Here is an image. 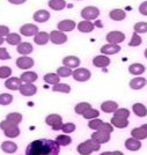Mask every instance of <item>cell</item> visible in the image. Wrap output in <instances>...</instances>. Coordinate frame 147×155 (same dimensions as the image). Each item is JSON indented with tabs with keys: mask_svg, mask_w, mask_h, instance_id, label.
Wrapping results in <instances>:
<instances>
[{
	"mask_svg": "<svg viewBox=\"0 0 147 155\" xmlns=\"http://www.w3.org/2000/svg\"><path fill=\"white\" fill-rule=\"evenodd\" d=\"M60 146L51 139H38L32 141L26 148V155H58Z\"/></svg>",
	"mask_w": 147,
	"mask_h": 155,
	"instance_id": "cell-1",
	"label": "cell"
},
{
	"mask_svg": "<svg viewBox=\"0 0 147 155\" xmlns=\"http://www.w3.org/2000/svg\"><path fill=\"white\" fill-rule=\"evenodd\" d=\"M101 148V145L99 142L94 141L93 139L86 140L82 143H80L78 146V153L80 155H90L93 152H97Z\"/></svg>",
	"mask_w": 147,
	"mask_h": 155,
	"instance_id": "cell-2",
	"label": "cell"
},
{
	"mask_svg": "<svg viewBox=\"0 0 147 155\" xmlns=\"http://www.w3.org/2000/svg\"><path fill=\"white\" fill-rule=\"evenodd\" d=\"M0 129L4 131L5 136L8 138H16L20 136V129L18 125L9 123L8 120H2L0 122Z\"/></svg>",
	"mask_w": 147,
	"mask_h": 155,
	"instance_id": "cell-3",
	"label": "cell"
},
{
	"mask_svg": "<svg viewBox=\"0 0 147 155\" xmlns=\"http://www.w3.org/2000/svg\"><path fill=\"white\" fill-rule=\"evenodd\" d=\"M45 123L48 124L49 126H51L52 130L55 131H59L63 127V118L60 115H57V114H51L45 118Z\"/></svg>",
	"mask_w": 147,
	"mask_h": 155,
	"instance_id": "cell-4",
	"label": "cell"
},
{
	"mask_svg": "<svg viewBox=\"0 0 147 155\" xmlns=\"http://www.w3.org/2000/svg\"><path fill=\"white\" fill-rule=\"evenodd\" d=\"M99 15H100V9L94 6H87L81 11V18L87 21L97 19Z\"/></svg>",
	"mask_w": 147,
	"mask_h": 155,
	"instance_id": "cell-5",
	"label": "cell"
},
{
	"mask_svg": "<svg viewBox=\"0 0 147 155\" xmlns=\"http://www.w3.org/2000/svg\"><path fill=\"white\" fill-rule=\"evenodd\" d=\"M72 77L75 81H79V82H85V81H88L92 77V73H90L89 70L87 68H77L74 70V72L72 73Z\"/></svg>",
	"mask_w": 147,
	"mask_h": 155,
	"instance_id": "cell-6",
	"label": "cell"
},
{
	"mask_svg": "<svg viewBox=\"0 0 147 155\" xmlns=\"http://www.w3.org/2000/svg\"><path fill=\"white\" fill-rule=\"evenodd\" d=\"M105 39L110 44H119L123 41H125V34L118 31V30H114V31H110L107 34Z\"/></svg>",
	"mask_w": 147,
	"mask_h": 155,
	"instance_id": "cell-7",
	"label": "cell"
},
{
	"mask_svg": "<svg viewBox=\"0 0 147 155\" xmlns=\"http://www.w3.org/2000/svg\"><path fill=\"white\" fill-rule=\"evenodd\" d=\"M49 37H50V42H52L53 44L56 45H60V44H64L67 42V36L65 32H62L59 30H53L49 34Z\"/></svg>",
	"mask_w": 147,
	"mask_h": 155,
	"instance_id": "cell-8",
	"label": "cell"
},
{
	"mask_svg": "<svg viewBox=\"0 0 147 155\" xmlns=\"http://www.w3.org/2000/svg\"><path fill=\"white\" fill-rule=\"evenodd\" d=\"M39 31L38 27L36 25H32V23H26L20 28V34L27 36V37H30V36H35L37 32Z\"/></svg>",
	"mask_w": 147,
	"mask_h": 155,
	"instance_id": "cell-9",
	"label": "cell"
},
{
	"mask_svg": "<svg viewBox=\"0 0 147 155\" xmlns=\"http://www.w3.org/2000/svg\"><path fill=\"white\" fill-rule=\"evenodd\" d=\"M34 59L28 57V56H22L16 59V66L21 68V70H28V68H32L34 66Z\"/></svg>",
	"mask_w": 147,
	"mask_h": 155,
	"instance_id": "cell-10",
	"label": "cell"
},
{
	"mask_svg": "<svg viewBox=\"0 0 147 155\" xmlns=\"http://www.w3.org/2000/svg\"><path fill=\"white\" fill-rule=\"evenodd\" d=\"M75 28V22L73 20H62L58 23V30L62 32H70L74 30Z\"/></svg>",
	"mask_w": 147,
	"mask_h": 155,
	"instance_id": "cell-11",
	"label": "cell"
},
{
	"mask_svg": "<svg viewBox=\"0 0 147 155\" xmlns=\"http://www.w3.org/2000/svg\"><path fill=\"white\" fill-rule=\"evenodd\" d=\"M19 91L23 96H32L37 93V87L32 84H21Z\"/></svg>",
	"mask_w": 147,
	"mask_h": 155,
	"instance_id": "cell-12",
	"label": "cell"
},
{
	"mask_svg": "<svg viewBox=\"0 0 147 155\" xmlns=\"http://www.w3.org/2000/svg\"><path fill=\"white\" fill-rule=\"evenodd\" d=\"M21 84H22L21 79L16 77L8 78L5 81V87H6L7 89H9V91H19Z\"/></svg>",
	"mask_w": 147,
	"mask_h": 155,
	"instance_id": "cell-13",
	"label": "cell"
},
{
	"mask_svg": "<svg viewBox=\"0 0 147 155\" xmlns=\"http://www.w3.org/2000/svg\"><path fill=\"white\" fill-rule=\"evenodd\" d=\"M132 138L137 139V140H142L147 138V124H144L140 127H135L131 131Z\"/></svg>",
	"mask_w": 147,
	"mask_h": 155,
	"instance_id": "cell-14",
	"label": "cell"
},
{
	"mask_svg": "<svg viewBox=\"0 0 147 155\" xmlns=\"http://www.w3.org/2000/svg\"><path fill=\"white\" fill-rule=\"evenodd\" d=\"M92 139L94 141L99 142L100 145L101 143H105V142H108L110 140V133L103 132V131H97V132L92 134Z\"/></svg>",
	"mask_w": 147,
	"mask_h": 155,
	"instance_id": "cell-15",
	"label": "cell"
},
{
	"mask_svg": "<svg viewBox=\"0 0 147 155\" xmlns=\"http://www.w3.org/2000/svg\"><path fill=\"white\" fill-rule=\"evenodd\" d=\"M32 19L35 22H39V23H44L48 20L50 19V13L45 9H39L37 12H35L32 15Z\"/></svg>",
	"mask_w": 147,
	"mask_h": 155,
	"instance_id": "cell-16",
	"label": "cell"
},
{
	"mask_svg": "<svg viewBox=\"0 0 147 155\" xmlns=\"http://www.w3.org/2000/svg\"><path fill=\"white\" fill-rule=\"evenodd\" d=\"M93 64H94V66L99 67V68H104V67H108L110 65V59L105 54L96 56L95 58L93 59Z\"/></svg>",
	"mask_w": 147,
	"mask_h": 155,
	"instance_id": "cell-17",
	"label": "cell"
},
{
	"mask_svg": "<svg viewBox=\"0 0 147 155\" xmlns=\"http://www.w3.org/2000/svg\"><path fill=\"white\" fill-rule=\"evenodd\" d=\"M121 51V46L118 44H105V45H102L101 48V52L105 56H109V54H116Z\"/></svg>",
	"mask_w": 147,
	"mask_h": 155,
	"instance_id": "cell-18",
	"label": "cell"
},
{
	"mask_svg": "<svg viewBox=\"0 0 147 155\" xmlns=\"http://www.w3.org/2000/svg\"><path fill=\"white\" fill-rule=\"evenodd\" d=\"M63 64H64V66L68 67L71 70L72 68H77L80 65V59L75 57V56H67V57H65L63 59Z\"/></svg>",
	"mask_w": 147,
	"mask_h": 155,
	"instance_id": "cell-19",
	"label": "cell"
},
{
	"mask_svg": "<svg viewBox=\"0 0 147 155\" xmlns=\"http://www.w3.org/2000/svg\"><path fill=\"white\" fill-rule=\"evenodd\" d=\"M21 81L22 82H25V84H34L38 77H37V73H35V72L32 71H27V72H23L22 74H21Z\"/></svg>",
	"mask_w": 147,
	"mask_h": 155,
	"instance_id": "cell-20",
	"label": "cell"
},
{
	"mask_svg": "<svg viewBox=\"0 0 147 155\" xmlns=\"http://www.w3.org/2000/svg\"><path fill=\"white\" fill-rule=\"evenodd\" d=\"M16 51L19 52L20 54H22V56H28V54H30L34 51V48L28 42H21L18 45V48H16Z\"/></svg>",
	"mask_w": 147,
	"mask_h": 155,
	"instance_id": "cell-21",
	"label": "cell"
},
{
	"mask_svg": "<svg viewBox=\"0 0 147 155\" xmlns=\"http://www.w3.org/2000/svg\"><path fill=\"white\" fill-rule=\"evenodd\" d=\"M49 41H50L49 34L45 31H38L34 36V42H35L37 45H45Z\"/></svg>",
	"mask_w": 147,
	"mask_h": 155,
	"instance_id": "cell-22",
	"label": "cell"
},
{
	"mask_svg": "<svg viewBox=\"0 0 147 155\" xmlns=\"http://www.w3.org/2000/svg\"><path fill=\"white\" fill-rule=\"evenodd\" d=\"M125 147L131 152H135V150H139L141 148V142L140 140H137L134 138H129L125 141Z\"/></svg>",
	"mask_w": 147,
	"mask_h": 155,
	"instance_id": "cell-23",
	"label": "cell"
},
{
	"mask_svg": "<svg viewBox=\"0 0 147 155\" xmlns=\"http://www.w3.org/2000/svg\"><path fill=\"white\" fill-rule=\"evenodd\" d=\"M110 124H111L114 127H117V129H125V127H128L129 120L126 118H121V117L114 116L111 118Z\"/></svg>",
	"mask_w": 147,
	"mask_h": 155,
	"instance_id": "cell-24",
	"label": "cell"
},
{
	"mask_svg": "<svg viewBox=\"0 0 147 155\" xmlns=\"http://www.w3.org/2000/svg\"><path fill=\"white\" fill-rule=\"evenodd\" d=\"M109 18L111 20H114V21H123V20L126 18V13H125V11H123V9L115 8V9L110 11Z\"/></svg>",
	"mask_w": 147,
	"mask_h": 155,
	"instance_id": "cell-25",
	"label": "cell"
},
{
	"mask_svg": "<svg viewBox=\"0 0 147 155\" xmlns=\"http://www.w3.org/2000/svg\"><path fill=\"white\" fill-rule=\"evenodd\" d=\"M117 109H118V104L116 103L115 101H105L101 104V110L103 112H107V114L115 112Z\"/></svg>",
	"mask_w": 147,
	"mask_h": 155,
	"instance_id": "cell-26",
	"label": "cell"
},
{
	"mask_svg": "<svg viewBox=\"0 0 147 155\" xmlns=\"http://www.w3.org/2000/svg\"><path fill=\"white\" fill-rule=\"evenodd\" d=\"M145 66L142 64H139V63H134V64H131L129 66V72H130V74H132V75H141L144 72H145Z\"/></svg>",
	"mask_w": 147,
	"mask_h": 155,
	"instance_id": "cell-27",
	"label": "cell"
},
{
	"mask_svg": "<svg viewBox=\"0 0 147 155\" xmlns=\"http://www.w3.org/2000/svg\"><path fill=\"white\" fill-rule=\"evenodd\" d=\"M146 84V80L144 78H133L131 81H130V87L134 89V91H139V89H142Z\"/></svg>",
	"mask_w": 147,
	"mask_h": 155,
	"instance_id": "cell-28",
	"label": "cell"
},
{
	"mask_svg": "<svg viewBox=\"0 0 147 155\" xmlns=\"http://www.w3.org/2000/svg\"><path fill=\"white\" fill-rule=\"evenodd\" d=\"M1 149L7 154H13L18 150V145L13 141H4L1 143Z\"/></svg>",
	"mask_w": 147,
	"mask_h": 155,
	"instance_id": "cell-29",
	"label": "cell"
},
{
	"mask_svg": "<svg viewBox=\"0 0 147 155\" xmlns=\"http://www.w3.org/2000/svg\"><path fill=\"white\" fill-rule=\"evenodd\" d=\"M78 29H79V31L85 32V34H88V32H92L93 30H94V25H93L90 21L83 20V21H81V22H79Z\"/></svg>",
	"mask_w": 147,
	"mask_h": 155,
	"instance_id": "cell-30",
	"label": "cell"
},
{
	"mask_svg": "<svg viewBox=\"0 0 147 155\" xmlns=\"http://www.w3.org/2000/svg\"><path fill=\"white\" fill-rule=\"evenodd\" d=\"M48 5L53 11H63L66 7V1L65 0H49Z\"/></svg>",
	"mask_w": 147,
	"mask_h": 155,
	"instance_id": "cell-31",
	"label": "cell"
},
{
	"mask_svg": "<svg viewBox=\"0 0 147 155\" xmlns=\"http://www.w3.org/2000/svg\"><path fill=\"white\" fill-rule=\"evenodd\" d=\"M132 110L134 115H137L138 117H145L147 115V108L142 103H134Z\"/></svg>",
	"mask_w": 147,
	"mask_h": 155,
	"instance_id": "cell-32",
	"label": "cell"
},
{
	"mask_svg": "<svg viewBox=\"0 0 147 155\" xmlns=\"http://www.w3.org/2000/svg\"><path fill=\"white\" fill-rule=\"evenodd\" d=\"M44 81L48 84L55 86V84H57L60 82V77H59L58 74H56V73H48V74L44 75Z\"/></svg>",
	"mask_w": 147,
	"mask_h": 155,
	"instance_id": "cell-33",
	"label": "cell"
},
{
	"mask_svg": "<svg viewBox=\"0 0 147 155\" xmlns=\"http://www.w3.org/2000/svg\"><path fill=\"white\" fill-rule=\"evenodd\" d=\"M22 115L20 114V112H11V114H8L6 116V120H8L9 123L12 124H15V125H18L22 122Z\"/></svg>",
	"mask_w": 147,
	"mask_h": 155,
	"instance_id": "cell-34",
	"label": "cell"
},
{
	"mask_svg": "<svg viewBox=\"0 0 147 155\" xmlns=\"http://www.w3.org/2000/svg\"><path fill=\"white\" fill-rule=\"evenodd\" d=\"M5 41H6L9 45H19L22 39H21V36H20L19 34L12 32V34H9L8 36H6V39H5Z\"/></svg>",
	"mask_w": 147,
	"mask_h": 155,
	"instance_id": "cell-35",
	"label": "cell"
},
{
	"mask_svg": "<svg viewBox=\"0 0 147 155\" xmlns=\"http://www.w3.org/2000/svg\"><path fill=\"white\" fill-rule=\"evenodd\" d=\"M55 141L57 142L59 146H68L71 142H72V138L67 134H60L56 138Z\"/></svg>",
	"mask_w": 147,
	"mask_h": 155,
	"instance_id": "cell-36",
	"label": "cell"
},
{
	"mask_svg": "<svg viewBox=\"0 0 147 155\" xmlns=\"http://www.w3.org/2000/svg\"><path fill=\"white\" fill-rule=\"evenodd\" d=\"M52 91H58V93H64V94H68L71 91V87L70 84H57L52 87Z\"/></svg>",
	"mask_w": 147,
	"mask_h": 155,
	"instance_id": "cell-37",
	"label": "cell"
},
{
	"mask_svg": "<svg viewBox=\"0 0 147 155\" xmlns=\"http://www.w3.org/2000/svg\"><path fill=\"white\" fill-rule=\"evenodd\" d=\"M92 107H90V104L88 102H80V103H78L75 105V112H77L78 115H81L82 116L83 114L87 111V110H89Z\"/></svg>",
	"mask_w": 147,
	"mask_h": 155,
	"instance_id": "cell-38",
	"label": "cell"
},
{
	"mask_svg": "<svg viewBox=\"0 0 147 155\" xmlns=\"http://www.w3.org/2000/svg\"><path fill=\"white\" fill-rule=\"evenodd\" d=\"M13 102V95L2 93L0 94V105H8Z\"/></svg>",
	"mask_w": 147,
	"mask_h": 155,
	"instance_id": "cell-39",
	"label": "cell"
},
{
	"mask_svg": "<svg viewBox=\"0 0 147 155\" xmlns=\"http://www.w3.org/2000/svg\"><path fill=\"white\" fill-rule=\"evenodd\" d=\"M100 116V111L96 109H93V108H90L89 110H87L85 114L82 115L83 118H86V119H95L97 117Z\"/></svg>",
	"mask_w": 147,
	"mask_h": 155,
	"instance_id": "cell-40",
	"label": "cell"
},
{
	"mask_svg": "<svg viewBox=\"0 0 147 155\" xmlns=\"http://www.w3.org/2000/svg\"><path fill=\"white\" fill-rule=\"evenodd\" d=\"M134 32L137 34H146L147 32V22H137L133 26Z\"/></svg>",
	"mask_w": 147,
	"mask_h": 155,
	"instance_id": "cell-41",
	"label": "cell"
},
{
	"mask_svg": "<svg viewBox=\"0 0 147 155\" xmlns=\"http://www.w3.org/2000/svg\"><path fill=\"white\" fill-rule=\"evenodd\" d=\"M141 43H142V39H141V37L139 36V34L133 32V34H132V37H131V41L129 42V46H132V48L139 46Z\"/></svg>",
	"mask_w": 147,
	"mask_h": 155,
	"instance_id": "cell-42",
	"label": "cell"
},
{
	"mask_svg": "<svg viewBox=\"0 0 147 155\" xmlns=\"http://www.w3.org/2000/svg\"><path fill=\"white\" fill-rule=\"evenodd\" d=\"M72 70L68 68V67H66V66H62V67H59L57 70V74L59 75L60 78H67L72 75Z\"/></svg>",
	"mask_w": 147,
	"mask_h": 155,
	"instance_id": "cell-43",
	"label": "cell"
},
{
	"mask_svg": "<svg viewBox=\"0 0 147 155\" xmlns=\"http://www.w3.org/2000/svg\"><path fill=\"white\" fill-rule=\"evenodd\" d=\"M12 75V68L8 66H1L0 67V79H8Z\"/></svg>",
	"mask_w": 147,
	"mask_h": 155,
	"instance_id": "cell-44",
	"label": "cell"
},
{
	"mask_svg": "<svg viewBox=\"0 0 147 155\" xmlns=\"http://www.w3.org/2000/svg\"><path fill=\"white\" fill-rule=\"evenodd\" d=\"M103 123H104V122H102L101 119H97V118H95V119H90L89 123H88V127L92 130H96V131H97V130L102 126Z\"/></svg>",
	"mask_w": 147,
	"mask_h": 155,
	"instance_id": "cell-45",
	"label": "cell"
},
{
	"mask_svg": "<svg viewBox=\"0 0 147 155\" xmlns=\"http://www.w3.org/2000/svg\"><path fill=\"white\" fill-rule=\"evenodd\" d=\"M114 116L121 117V118H126L128 119L129 117H130V111L128 109H125V108H121V109H117L114 112Z\"/></svg>",
	"mask_w": 147,
	"mask_h": 155,
	"instance_id": "cell-46",
	"label": "cell"
},
{
	"mask_svg": "<svg viewBox=\"0 0 147 155\" xmlns=\"http://www.w3.org/2000/svg\"><path fill=\"white\" fill-rule=\"evenodd\" d=\"M62 131L64 133H72L75 131V125L73 123H66L63 124V127H62Z\"/></svg>",
	"mask_w": 147,
	"mask_h": 155,
	"instance_id": "cell-47",
	"label": "cell"
},
{
	"mask_svg": "<svg viewBox=\"0 0 147 155\" xmlns=\"http://www.w3.org/2000/svg\"><path fill=\"white\" fill-rule=\"evenodd\" d=\"M97 131H103V132L112 133V131H114V126H112V125H111L110 123H103L102 126H101L100 129L97 130Z\"/></svg>",
	"mask_w": 147,
	"mask_h": 155,
	"instance_id": "cell-48",
	"label": "cell"
},
{
	"mask_svg": "<svg viewBox=\"0 0 147 155\" xmlns=\"http://www.w3.org/2000/svg\"><path fill=\"white\" fill-rule=\"evenodd\" d=\"M8 59H11V54L8 53L7 49L0 48V60H8Z\"/></svg>",
	"mask_w": 147,
	"mask_h": 155,
	"instance_id": "cell-49",
	"label": "cell"
},
{
	"mask_svg": "<svg viewBox=\"0 0 147 155\" xmlns=\"http://www.w3.org/2000/svg\"><path fill=\"white\" fill-rule=\"evenodd\" d=\"M9 35V28L7 26H0V37H6Z\"/></svg>",
	"mask_w": 147,
	"mask_h": 155,
	"instance_id": "cell-50",
	"label": "cell"
},
{
	"mask_svg": "<svg viewBox=\"0 0 147 155\" xmlns=\"http://www.w3.org/2000/svg\"><path fill=\"white\" fill-rule=\"evenodd\" d=\"M139 13L141 15L147 16V1H144L142 4H140V6H139Z\"/></svg>",
	"mask_w": 147,
	"mask_h": 155,
	"instance_id": "cell-51",
	"label": "cell"
},
{
	"mask_svg": "<svg viewBox=\"0 0 147 155\" xmlns=\"http://www.w3.org/2000/svg\"><path fill=\"white\" fill-rule=\"evenodd\" d=\"M100 155H124L122 152H119V150H115V152H104V153H102V154Z\"/></svg>",
	"mask_w": 147,
	"mask_h": 155,
	"instance_id": "cell-52",
	"label": "cell"
},
{
	"mask_svg": "<svg viewBox=\"0 0 147 155\" xmlns=\"http://www.w3.org/2000/svg\"><path fill=\"white\" fill-rule=\"evenodd\" d=\"M8 1H9V4H13V5H22L27 0H8Z\"/></svg>",
	"mask_w": 147,
	"mask_h": 155,
	"instance_id": "cell-53",
	"label": "cell"
},
{
	"mask_svg": "<svg viewBox=\"0 0 147 155\" xmlns=\"http://www.w3.org/2000/svg\"><path fill=\"white\" fill-rule=\"evenodd\" d=\"M4 42H5V39L2 38V37H0V45H1V44H2Z\"/></svg>",
	"mask_w": 147,
	"mask_h": 155,
	"instance_id": "cell-54",
	"label": "cell"
},
{
	"mask_svg": "<svg viewBox=\"0 0 147 155\" xmlns=\"http://www.w3.org/2000/svg\"><path fill=\"white\" fill-rule=\"evenodd\" d=\"M144 54H145V57H146V58H147V49H146V50H145V52H144Z\"/></svg>",
	"mask_w": 147,
	"mask_h": 155,
	"instance_id": "cell-55",
	"label": "cell"
},
{
	"mask_svg": "<svg viewBox=\"0 0 147 155\" xmlns=\"http://www.w3.org/2000/svg\"><path fill=\"white\" fill-rule=\"evenodd\" d=\"M77 1H80V0H77Z\"/></svg>",
	"mask_w": 147,
	"mask_h": 155,
	"instance_id": "cell-56",
	"label": "cell"
},
{
	"mask_svg": "<svg viewBox=\"0 0 147 155\" xmlns=\"http://www.w3.org/2000/svg\"><path fill=\"white\" fill-rule=\"evenodd\" d=\"M146 84H147V81H146Z\"/></svg>",
	"mask_w": 147,
	"mask_h": 155,
	"instance_id": "cell-57",
	"label": "cell"
}]
</instances>
